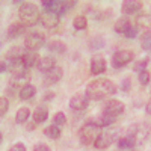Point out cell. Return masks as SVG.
Masks as SVG:
<instances>
[{
	"instance_id": "6da1fadb",
	"label": "cell",
	"mask_w": 151,
	"mask_h": 151,
	"mask_svg": "<svg viewBox=\"0 0 151 151\" xmlns=\"http://www.w3.org/2000/svg\"><path fill=\"white\" fill-rule=\"evenodd\" d=\"M116 92V86L109 79H95L86 86V95L89 100H103Z\"/></svg>"
},
{
	"instance_id": "7a4b0ae2",
	"label": "cell",
	"mask_w": 151,
	"mask_h": 151,
	"mask_svg": "<svg viewBox=\"0 0 151 151\" xmlns=\"http://www.w3.org/2000/svg\"><path fill=\"white\" fill-rule=\"evenodd\" d=\"M20 21L26 26H35L36 23L41 21V12L38 9V6L32 2H23L18 9Z\"/></svg>"
},
{
	"instance_id": "3957f363",
	"label": "cell",
	"mask_w": 151,
	"mask_h": 151,
	"mask_svg": "<svg viewBox=\"0 0 151 151\" xmlns=\"http://www.w3.org/2000/svg\"><path fill=\"white\" fill-rule=\"evenodd\" d=\"M103 127L100 125L97 121H91V122H86L83 124L80 130H79V141L83 144V145H94V142L97 141V137L101 133Z\"/></svg>"
},
{
	"instance_id": "277c9868",
	"label": "cell",
	"mask_w": 151,
	"mask_h": 151,
	"mask_svg": "<svg viewBox=\"0 0 151 151\" xmlns=\"http://www.w3.org/2000/svg\"><path fill=\"white\" fill-rule=\"evenodd\" d=\"M45 45V36L41 32H27L24 36V47H26L29 52H38L40 48H42Z\"/></svg>"
},
{
	"instance_id": "5b68a950",
	"label": "cell",
	"mask_w": 151,
	"mask_h": 151,
	"mask_svg": "<svg viewBox=\"0 0 151 151\" xmlns=\"http://www.w3.org/2000/svg\"><path fill=\"white\" fill-rule=\"evenodd\" d=\"M134 59V52L133 50H127V48H121L118 52H115L112 55V67L113 68H122L127 64Z\"/></svg>"
},
{
	"instance_id": "8992f818",
	"label": "cell",
	"mask_w": 151,
	"mask_h": 151,
	"mask_svg": "<svg viewBox=\"0 0 151 151\" xmlns=\"http://www.w3.org/2000/svg\"><path fill=\"white\" fill-rule=\"evenodd\" d=\"M115 141H118L116 132H110V130L101 132V133H100V136L97 137V141L94 142V147H95L97 150H106V148H109Z\"/></svg>"
},
{
	"instance_id": "52a82bcc",
	"label": "cell",
	"mask_w": 151,
	"mask_h": 151,
	"mask_svg": "<svg viewBox=\"0 0 151 151\" xmlns=\"http://www.w3.org/2000/svg\"><path fill=\"white\" fill-rule=\"evenodd\" d=\"M89 97H88L86 94L83 92H77L74 94L71 98H70V107L76 112H82L85 109H88V106H89Z\"/></svg>"
},
{
	"instance_id": "ba28073f",
	"label": "cell",
	"mask_w": 151,
	"mask_h": 151,
	"mask_svg": "<svg viewBox=\"0 0 151 151\" xmlns=\"http://www.w3.org/2000/svg\"><path fill=\"white\" fill-rule=\"evenodd\" d=\"M124 109H125L124 103L121 101V100H116V98L106 100L104 104H103V112L109 113V115L116 116V118H118V115H121V113L124 112Z\"/></svg>"
},
{
	"instance_id": "9c48e42d",
	"label": "cell",
	"mask_w": 151,
	"mask_h": 151,
	"mask_svg": "<svg viewBox=\"0 0 151 151\" xmlns=\"http://www.w3.org/2000/svg\"><path fill=\"white\" fill-rule=\"evenodd\" d=\"M107 68V60L104 59V56L101 55H95L92 59H91V67H89V71L92 76H100L103 74Z\"/></svg>"
},
{
	"instance_id": "30bf717a",
	"label": "cell",
	"mask_w": 151,
	"mask_h": 151,
	"mask_svg": "<svg viewBox=\"0 0 151 151\" xmlns=\"http://www.w3.org/2000/svg\"><path fill=\"white\" fill-rule=\"evenodd\" d=\"M59 21H60V17L58 14H55V12H52V11H44L41 14V24L48 30L58 27Z\"/></svg>"
},
{
	"instance_id": "8fae6325",
	"label": "cell",
	"mask_w": 151,
	"mask_h": 151,
	"mask_svg": "<svg viewBox=\"0 0 151 151\" xmlns=\"http://www.w3.org/2000/svg\"><path fill=\"white\" fill-rule=\"evenodd\" d=\"M62 76H64V70H62V67H58L56 65L52 71L45 73L44 79H42V85L44 86H52V85L58 83L62 79Z\"/></svg>"
},
{
	"instance_id": "7c38bea8",
	"label": "cell",
	"mask_w": 151,
	"mask_h": 151,
	"mask_svg": "<svg viewBox=\"0 0 151 151\" xmlns=\"http://www.w3.org/2000/svg\"><path fill=\"white\" fill-rule=\"evenodd\" d=\"M136 144H137V139H136L133 134H130V133H127V134H124V136L118 137V141H116L118 150H121V151H130V150H134Z\"/></svg>"
},
{
	"instance_id": "4fadbf2b",
	"label": "cell",
	"mask_w": 151,
	"mask_h": 151,
	"mask_svg": "<svg viewBox=\"0 0 151 151\" xmlns=\"http://www.w3.org/2000/svg\"><path fill=\"white\" fill-rule=\"evenodd\" d=\"M136 27L139 29L141 35L151 32V15L145 14V12L137 14V17H136Z\"/></svg>"
},
{
	"instance_id": "5bb4252c",
	"label": "cell",
	"mask_w": 151,
	"mask_h": 151,
	"mask_svg": "<svg viewBox=\"0 0 151 151\" xmlns=\"http://www.w3.org/2000/svg\"><path fill=\"white\" fill-rule=\"evenodd\" d=\"M26 24H23L21 21H14L11 23L8 29H6V36L9 38V40H15V38L21 36L24 32H26Z\"/></svg>"
},
{
	"instance_id": "9a60e30c",
	"label": "cell",
	"mask_w": 151,
	"mask_h": 151,
	"mask_svg": "<svg viewBox=\"0 0 151 151\" xmlns=\"http://www.w3.org/2000/svg\"><path fill=\"white\" fill-rule=\"evenodd\" d=\"M144 8V3L139 0H125L121 5V11L125 15H132V14H137L141 9Z\"/></svg>"
},
{
	"instance_id": "2e32d148",
	"label": "cell",
	"mask_w": 151,
	"mask_h": 151,
	"mask_svg": "<svg viewBox=\"0 0 151 151\" xmlns=\"http://www.w3.org/2000/svg\"><path fill=\"white\" fill-rule=\"evenodd\" d=\"M129 133L136 137L137 142H144V139L148 134V127H147V124H133L129 130Z\"/></svg>"
},
{
	"instance_id": "e0dca14e",
	"label": "cell",
	"mask_w": 151,
	"mask_h": 151,
	"mask_svg": "<svg viewBox=\"0 0 151 151\" xmlns=\"http://www.w3.org/2000/svg\"><path fill=\"white\" fill-rule=\"evenodd\" d=\"M32 118L36 124H42L47 121L48 118V107L45 104H40V106H36V109L33 110L32 113Z\"/></svg>"
},
{
	"instance_id": "ac0fdd59",
	"label": "cell",
	"mask_w": 151,
	"mask_h": 151,
	"mask_svg": "<svg viewBox=\"0 0 151 151\" xmlns=\"http://www.w3.org/2000/svg\"><path fill=\"white\" fill-rule=\"evenodd\" d=\"M55 67H56V60L52 56H44V58H41L40 60H38V64H36V68L40 71H42V73L52 71Z\"/></svg>"
},
{
	"instance_id": "d6986e66",
	"label": "cell",
	"mask_w": 151,
	"mask_h": 151,
	"mask_svg": "<svg viewBox=\"0 0 151 151\" xmlns=\"http://www.w3.org/2000/svg\"><path fill=\"white\" fill-rule=\"evenodd\" d=\"M38 60H40V58H38V53L36 52H24V55H23V58H21V65L24 67V68H32V67H35L36 64H38Z\"/></svg>"
},
{
	"instance_id": "ffe728a7",
	"label": "cell",
	"mask_w": 151,
	"mask_h": 151,
	"mask_svg": "<svg viewBox=\"0 0 151 151\" xmlns=\"http://www.w3.org/2000/svg\"><path fill=\"white\" fill-rule=\"evenodd\" d=\"M133 26L132 21L129 17H121L115 21V24H113V29H115L116 33H121V35H125V32H127L130 27Z\"/></svg>"
},
{
	"instance_id": "44dd1931",
	"label": "cell",
	"mask_w": 151,
	"mask_h": 151,
	"mask_svg": "<svg viewBox=\"0 0 151 151\" xmlns=\"http://www.w3.org/2000/svg\"><path fill=\"white\" fill-rule=\"evenodd\" d=\"M35 94H36V88H35V85H32V83L24 85L21 89L18 91V97H20V100H23V101H27V100L33 98Z\"/></svg>"
},
{
	"instance_id": "7402d4cb",
	"label": "cell",
	"mask_w": 151,
	"mask_h": 151,
	"mask_svg": "<svg viewBox=\"0 0 151 151\" xmlns=\"http://www.w3.org/2000/svg\"><path fill=\"white\" fill-rule=\"evenodd\" d=\"M47 48L50 50V52L58 53V55H62V53L67 52L65 42L60 41V40H52V41H48V42H47Z\"/></svg>"
},
{
	"instance_id": "603a6c76",
	"label": "cell",
	"mask_w": 151,
	"mask_h": 151,
	"mask_svg": "<svg viewBox=\"0 0 151 151\" xmlns=\"http://www.w3.org/2000/svg\"><path fill=\"white\" fill-rule=\"evenodd\" d=\"M30 118V109L29 107H20L15 113V122L17 124H24Z\"/></svg>"
},
{
	"instance_id": "cb8c5ba5",
	"label": "cell",
	"mask_w": 151,
	"mask_h": 151,
	"mask_svg": "<svg viewBox=\"0 0 151 151\" xmlns=\"http://www.w3.org/2000/svg\"><path fill=\"white\" fill-rule=\"evenodd\" d=\"M60 132H62V129H59L55 124H52V125H48V127L44 129V134L47 137H50V139H53V141H56V139L60 137Z\"/></svg>"
},
{
	"instance_id": "d4e9b609",
	"label": "cell",
	"mask_w": 151,
	"mask_h": 151,
	"mask_svg": "<svg viewBox=\"0 0 151 151\" xmlns=\"http://www.w3.org/2000/svg\"><path fill=\"white\" fill-rule=\"evenodd\" d=\"M73 27L76 30H85L88 27V18L86 15H76L73 20Z\"/></svg>"
},
{
	"instance_id": "484cf974",
	"label": "cell",
	"mask_w": 151,
	"mask_h": 151,
	"mask_svg": "<svg viewBox=\"0 0 151 151\" xmlns=\"http://www.w3.org/2000/svg\"><path fill=\"white\" fill-rule=\"evenodd\" d=\"M148 62H150V58H148V56H144V58H141V59H137L134 64H133V71H136L137 74H139L141 71H145Z\"/></svg>"
},
{
	"instance_id": "4316f807",
	"label": "cell",
	"mask_w": 151,
	"mask_h": 151,
	"mask_svg": "<svg viewBox=\"0 0 151 151\" xmlns=\"http://www.w3.org/2000/svg\"><path fill=\"white\" fill-rule=\"evenodd\" d=\"M116 121V116H113V115H109V113H101V116H100V119L97 121L101 127H109V125H112L113 122Z\"/></svg>"
},
{
	"instance_id": "83f0119b",
	"label": "cell",
	"mask_w": 151,
	"mask_h": 151,
	"mask_svg": "<svg viewBox=\"0 0 151 151\" xmlns=\"http://www.w3.org/2000/svg\"><path fill=\"white\" fill-rule=\"evenodd\" d=\"M53 124L55 125H58L59 129H62L64 127V125L67 124V116H65V113L64 112H56L55 113V116H53Z\"/></svg>"
},
{
	"instance_id": "f1b7e54d",
	"label": "cell",
	"mask_w": 151,
	"mask_h": 151,
	"mask_svg": "<svg viewBox=\"0 0 151 151\" xmlns=\"http://www.w3.org/2000/svg\"><path fill=\"white\" fill-rule=\"evenodd\" d=\"M137 79H139V83H141L142 86H147V85H150V82H151V73H150L148 70L141 71L139 76H137Z\"/></svg>"
},
{
	"instance_id": "f546056e",
	"label": "cell",
	"mask_w": 151,
	"mask_h": 151,
	"mask_svg": "<svg viewBox=\"0 0 151 151\" xmlns=\"http://www.w3.org/2000/svg\"><path fill=\"white\" fill-rule=\"evenodd\" d=\"M141 40H142V48L145 52H151V32L141 35Z\"/></svg>"
},
{
	"instance_id": "4dcf8cb0",
	"label": "cell",
	"mask_w": 151,
	"mask_h": 151,
	"mask_svg": "<svg viewBox=\"0 0 151 151\" xmlns=\"http://www.w3.org/2000/svg\"><path fill=\"white\" fill-rule=\"evenodd\" d=\"M8 110H9V101L6 97H2L0 98V116H5Z\"/></svg>"
},
{
	"instance_id": "1f68e13d",
	"label": "cell",
	"mask_w": 151,
	"mask_h": 151,
	"mask_svg": "<svg viewBox=\"0 0 151 151\" xmlns=\"http://www.w3.org/2000/svg\"><path fill=\"white\" fill-rule=\"evenodd\" d=\"M137 35H139V29H137L136 26H132L127 32H125V38H129V40H133V38H136Z\"/></svg>"
},
{
	"instance_id": "d6a6232c",
	"label": "cell",
	"mask_w": 151,
	"mask_h": 151,
	"mask_svg": "<svg viewBox=\"0 0 151 151\" xmlns=\"http://www.w3.org/2000/svg\"><path fill=\"white\" fill-rule=\"evenodd\" d=\"M130 89H132V80H130V77H124L122 83H121V91L129 92Z\"/></svg>"
},
{
	"instance_id": "836d02e7",
	"label": "cell",
	"mask_w": 151,
	"mask_h": 151,
	"mask_svg": "<svg viewBox=\"0 0 151 151\" xmlns=\"http://www.w3.org/2000/svg\"><path fill=\"white\" fill-rule=\"evenodd\" d=\"M32 151H52V150H50V147L45 142H38V144L33 145Z\"/></svg>"
},
{
	"instance_id": "e575fe53",
	"label": "cell",
	"mask_w": 151,
	"mask_h": 151,
	"mask_svg": "<svg viewBox=\"0 0 151 151\" xmlns=\"http://www.w3.org/2000/svg\"><path fill=\"white\" fill-rule=\"evenodd\" d=\"M8 151H26V145H24L23 142H15Z\"/></svg>"
},
{
	"instance_id": "d590c367",
	"label": "cell",
	"mask_w": 151,
	"mask_h": 151,
	"mask_svg": "<svg viewBox=\"0 0 151 151\" xmlns=\"http://www.w3.org/2000/svg\"><path fill=\"white\" fill-rule=\"evenodd\" d=\"M92 41H94V42H97V44L91 45V48H94V50L104 47V40H103V38H92Z\"/></svg>"
},
{
	"instance_id": "8d00e7d4",
	"label": "cell",
	"mask_w": 151,
	"mask_h": 151,
	"mask_svg": "<svg viewBox=\"0 0 151 151\" xmlns=\"http://www.w3.org/2000/svg\"><path fill=\"white\" fill-rule=\"evenodd\" d=\"M55 98V92H47L45 97H44V101H50V100Z\"/></svg>"
},
{
	"instance_id": "74e56055",
	"label": "cell",
	"mask_w": 151,
	"mask_h": 151,
	"mask_svg": "<svg viewBox=\"0 0 151 151\" xmlns=\"http://www.w3.org/2000/svg\"><path fill=\"white\" fill-rule=\"evenodd\" d=\"M26 129H27V130H35V129H36V122H35V121H32V122H29Z\"/></svg>"
},
{
	"instance_id": "f35d334b",
	"label": "cell",
	"mask_w": 151,
	"mask_h": 151,
	"mask_svg": "<svg viewBox=\"0 0 151 151\" xmlns=\"http://www.w3.org/2000/svg\"><path fill=\"white\" fill-rule=\"evenodd\" d=\"M145 110H147V113H148V115H151V100H150V101L147 103V107H145Z\"/></svg>"
},
{
	"instance_id": "ab89813d",
	"label": "cell",
	"mask_w": 151,
	"mask_h": 151,
	"mask_svg": "<svg viewBox=\"0 0 151 151\" xmlns=\"http://www.w3.org/2000/svg\"><path fill=\"white\" fill-rule=\"evenodd\" d=\"M118 151H121V150H118Z\"/></svg>"
}]
</instances>
